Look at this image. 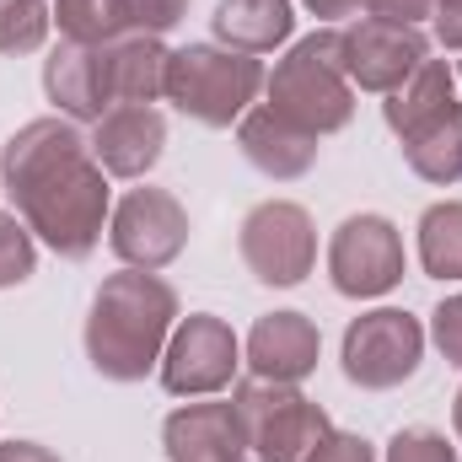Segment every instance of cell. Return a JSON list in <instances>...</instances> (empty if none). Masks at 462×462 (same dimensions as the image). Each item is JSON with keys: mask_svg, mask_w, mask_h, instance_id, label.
Wrapping results in <instances>:
<instances>
[{"mask_svg": "<svg viewBox=\"0 0 462 462\" xmlns=\"http://www.w3.org/2000/svg\"><path fill=\"white\" fill-rule=\"evenodd\" d=\"M387 462H457V447L441 430H430V425H409V430L393 436Z\"/></svg>", "mask_w": 462, "mask_h": 462, "instance_id": "25", "label": "cell"}, {"mask_svg": "<svg viewBox=\"0 0 462 462\" xmlns=\"http://www.w3.org/2000/svg\"><path fill=\"white\" fill-rule=\"evenodd\" d=\"M38 269V242L22 216H0V291L11 285H27Z\"/></svg>", "mask_w": 462, "mask_h": 462, "instance_id": "24", "label": "cell"}, {"mask_svg": "<svg viewBox=\"0 0 462 462\" xmlns=\"http://www.w3.org/2000/svg\"><path fill=\"white\" fill-rule=\"evenodd\" d=\"M43 92L49 103L76 124H97L114 108V87H108V43H60L43 60Z\"/></svg>", "mask_w": 462, "mask_h": 462, "instance_id": "12", "label": "cell"}, {"mask_svg": "<svg viewBox=\"0 0 462 462\" xmlns=\"http://www.w3.org/2000/svg\"><path fill=\"white\" fill-rule=\"evenodd\" d=\"M0 462H60L49 447H38V441H5L0 447Z\"/></svg>", "mask_w": 462, "mask_h": 462, "instance_id": "31", "label": "cell"}, {"mask_svg": "<svg viewBox=\"0 0 462 462\" xmlns=\"http://www.w3.org/2000/svg\"><path fill=\"white\" fill-rule=\"evenodd\" d=\"M236 365H242V345L231 323L216 312H194L172 328L162 349V387L172 398H210L236 382Z\"/></svg>", "mask_w": 462, "mask_h": 462, "instance_id": "8", "label": "cell"}, {"mask_svg": "<svg viewBox=\"0 0 462 462\" xmlns=\"http://www.w3.org/2000/svg\"><path fill=\"white\" fill-rule=\"evenodd\" d=\"M236 145L274 183H291V178L312 172V162H318V134H307L301 124L280 118L274 108H247L242 124H236Z\"/></svg>", "mask_w": 462, "mask_h": 462, "instance_id": "16", "label": "cell"}, {"mask_svg": "<svg viewBox=\"0 0 462 462\" xmlns=\"http://www.w3.org/2000/svg\"><path fill=\"white\" fill-rule=\"evenodd\" d=\"M457 81H462V70H457Z\"/></svg>", "mask_w": 462, "mask_h": 462, "instance_id": "34", "label": "cell"}, {"mask_svg": "<svg viewBox=\"0 0 462 462\" xmlns=\"http://www.w3.org/2000/svg\"><path fill=\"white\" fill-rule=\"evenodd\" d=\"M167 145V118L151 103H118L92 129V156L103 162L108 178H145L162 162Z\"/></svg>", "mask_w": 462, "mask_h": 462, "instance_id": "13", "label": "cell"}, {"mask_svg": "<svg viewBox=\"0 0 462 462\" xmlns=\"http://www.w3.org/2000/svg\"><path fill=\"white\" fill-rule=\"evenodd\" d=\"M129 11H134V32H167V27H178L183 22V11H189V0H129Z\"/></svg>", "mask_w": 462, "mask_h": 462, "instance_id": "27", "label": "cell"}, {"mask_svg": "<svg viewBox=\"0 0 462 462\" xmlns=\"http://www.w3.org/2000/svg\"><path fill=\"white\" fill-rule=\"evenodd\" d=\"M339 54H345V76L360 92H398L425 60L430 43L420 27L409 22H382V16H355L349 27H339Z\"/></svg>", "mask_w": 462, "mask_h": 462, "instance_id": "9", "label": "cell"}, {"mask_svg": "<svg viewBox=\"0 0 462 462\" xmlns=\"http://www.w3.org/2000/svg\"><path fill=\"white\" fill-rule=\"evenodd\" d=\"M263 60L258 54H236L226 43H189L167 54V87L162 97L189 114L205 129H231L242 114L258 103L263 92Z\"/></svg>", "mask_w": 462, "mask_h": 462, "instance_id": "4", "label": "cell"}, {"mask_svg": "<svg viewBox=\"0 0 462 462\" xmlns=\"http://www.w3.org/2000/svg\"><path fill=\"white\" fill-rule=\"evenodd\" d=\"M452 430H457V441H462V393L452 398Z\"/></svg>", "mask_w": 462, "mask_h": 462, "instance_id": "33", "label": "cell"}, {"mask_svg": "<svg viewBox=\"0 0 462 462\" xmlns=\"http://www.w3.org/2000/svg\"><path fill=\"white\" fill-rule=\"evenodd\" d=\"M216 38L236 49V54H269L291 38L296 27V11L291 0H221L216 5Z\"/></svg>", "mask_w": 462, "mask_h": 462, "instance_id": "18", "label": "cell"}, {"mask_svg": "<svg viewBox=\"0 0 462 462\" xmlns=\"http://www.w3.org/2000/svg\"><path fill=\"white\" fill-rule=\"evenodd\" d=\"M269 103L280 118L301 124L307 134H334L345 129L355 114V87L345 76V54H339V32L334 27H318L307 32L301 43H291V54L274 65V76L263 81Z\"/></svg>", "mask_w": 462, "mask_h": 462, "instance_id": "3", "label": "cell"}, {"mask_svg": "<svg viewBox=\"0 0 462 462\" xmlns=\"http://www.w3.org/2000/svg\"><path fill=\"white\" fill-rule=\"evenodd\" d=\"M236 247H242V263L253 280L263 285H301L318 263V226L301 205L291 199H263L242 216L236 231Z\"/></svg>", "mask_w": 462, "mask_h": 462, "instance_id": "7", "label": "cell"}, {"mask_svg": "<svg viewBox=\"0 0 462 462\" xmlns=\"http://www.w3.org/2000/svg\"><path fill=\"white\" fill-rule=\"evenodd\" d=\"M345 376L365 393H387V387H403L420 360H425V328L420 318L398 312V307H376V312H360L345 328Z\"/></svg>", "mask_w": 462, "mask_h": 462, "instance_id": "6", "label": "cell"}, {"mask_svg": "<svg viewBox=\"0 0 462 462\" xmlns=\"http://www.w3.org/2000/svg\"><path fill=\"white\" fill-rule=\"evenodd\" d=\"M318 22H339V16H355L360 11V0H301Z\"/></svg>", "mask_w": 462, "mask_h": 462, "instance_id": "32", "label": "cell"}, {"mask_svg": "<svg viewBox=\"0 0 462 462\" xmlns=\"http://www.w3.org/2000/svg\"><path fill=\"white\" fill-rule=\"evenodd\" d=\"M436 38H441V49H457L462 54V0H436Z\"/></svg>", "mask_w": 462, "mask_h": 462, "instance_id": "30", "label": "cell"}, {"mask_svg": "<svg viewBox=\"0 0 462 462\" xmlns=\"http://www.w3.org/2000/svg\"><path fill=\"white\" fill-rule=\"evenodd\" d=\"M307 462H376V452H371V441H365V436L328 430V436L318 441V452H312Z\"/></svg>", "mask_w": 462, "mask_h": 462, "instance_id": "28", "label": "cell"}, {"mask_svg": "<svg viewBox=\"0 0 462 462\" xmlns=\"http://www.w3.org/2000/svg\"><path fill=\"white\" fill-rule=\"evenodd\" d=\"M49 0H0V54H32L49 38Z\"/></svg>", "mask_w": 462, "mask_h": 462, "instance_id": "23", "label": "cell"}, {"mask_svg": "<svg viewBox=\"0 0 462 462\" xmlns=\"http://www.w3.org/2000/svg\"><path fill=\"white\" fill-rule=\"evenodd\" d=\"M430 339H436V349H441L452 365H462V296H447V301L436 307V318H430Z\"/></svg>", "mask_w": 462, "mask_h": 462, "instance_id": "26", "label": "cell"}, {"mask_svg": "<svg viewBox=\"0 0 462 462\" xmlns=\"http://www.w3.org/2000/svg\"><path fill=\"white\" fill-rule=\"evenodd\" d=\"M371 16H382V22H420V16H430L436 11V0H360Z\"/></svg>", "mask_w": 462, "mask_h": 462, "instance_id": "29", "label": "cell"}, {"mask_svg": "<svg viewBox=\"0 0 462 462\" xmlns=\"http://www.w3.org/2000/svg\"><path fill=\"white\" fill-rule=\"evenodd\" d=\"M452 103H457V70H452L447 60H425L398 92H387L382 118H387V129L403 140V134H414L420 124H430L436 114H447Z\"/></svg>", "mask_w": 462, "mask_h": 462, "instance_id": "19", "label": "cell"}, {"mask_svg": "<svg viewBox=\"0 0 462 462\" xmlns=\"http://www.w3.org/2000/svg\"><path fill=\"white\" fill-rule=\"evenodd\" d=\"M403 162L425 183H441V189L462 183V103H452L430 124H420L414 134H403Z\"/></svg>", "mask_w": 462, "mask_h": 462, "instance_id": "20", "label": "cell"}, {"mask_svg": "<svg viewBox=\"0 0 462 462\" xmlns=\"http://www.w3.org/2000/svg\"><path fill=\"white\" fill-rule=\"evenodd\" d=\"M0 183L16 205V216L38 242H49L60 258H92L103 226L114 216L108 172L92 156V140L65 114L22 124L0 151Z\"/></svg>", "mask_w": 462, "mask_h": 462, "instance_id": "1", "label": "cell"}, {"mask_svg": "<svg viewBox=\"0 0 462 462\" xmlns=\"http://www.w3.org/2000/svg\"><path fill=\"white\" fill-rule=\"evenodd\" d=\"M54 22L70 43H114L134 32L129 0H54Z\"/></svg>", "mask_w": 462, "mask_h": 462, "instance_id": "22", "label": "cell"}, {"mask_svg": "<svg viewBox=\"0 0 462 462\" xmlns=\"http://www.w3.org/2000/svg\"><path fill=\"white\" fill-rule=\"evenodd\" d=\"M178 328V291L156 269L108 274L87 312V360L108 382H145Z\"/></svg>", "mask_w": 462, "mask_h": 462, "instance_id": "2", "label": "cell"}, {"mask_svg": "<svg viewBox=\"0 0 462 462\" xmlns=\"http://www.w3.org/2000/svg\"><path fill=\"white\" fill-rule=\"evenodd\" d=\"M420 263L430 280H462V199H441L420 216Z\"/></svg>", "mask_w": 462, "mask_h": 462, "instance_id": "21", "label": "cell"}, {"mask_svg": "<svg viewBox=\"0 0 462 462\" xmlns=\"http://www.w3.org/2000/svg\"><path fill=\"white\" fill-rule=\"evenodd\" d=\"M231 403H236L247 452L258 462H307L318 452V441L334 430L323 403L301 398L291 382H263V376L236 382Z\"/></svg>", "mask_w": 462, "mask_h": 462, "instance_id": "5", "label": "cell"}, {"mask_svg": "<svg viewBox=\"0 0 462 462\" xmlns=\"http://www.w3.org/2000/svg\"><path fill=\"white\" fill-rule=\"evenodd\" d=\"M167 43L156 32H124L108 43V87L118 103H156L167 87Z\"/></svg>", "mask_w": 462, "mask_h": 462, "instance_id": "17", "label": "cell"}, {"mask_svg": "<svg viewBox=\"0 0 462 462\" xmlns=\"http://www.w3.org/2000/svg\"><path fill=\"white\" fill-rule=\"evenodd\" d=\"M108 242L129 269H167L189 247V210L167 189H129L108 216Z\"/></svg>", "mask_w": 462, "mask_h": 462, "instance_id": "11", "label": "cell"}, {"mask_svg": "<svg viewBox=\"0 0 462 462\" xmlns=\"http://www.w3.org/2000/svg\"><path fill=\"white\" fill-rule=\"evenodd\" d=\"M167 462H253L236 403H183L162 425Z\"/></svg>", "mask_w": 462, "mask_h": 462, "instance_id": "14", "label": "cell"}, {"mask_svg": "<svg viewBox=\"0 0 462 462\" xmlns=\"http://www.w3.org/2000/svg\"><path fill=\"white\" fill-rule=\"evenodd\" d=\"M328 280L339 296L371 301L403 280V236L387 216H349L328 242Z\"/></svg>", "mask_w": 462, "mask_h": 462, "instance_id": "10", "label": "cell"}, {"mask_svg": "<svg viewBox=\"0 0 462 462\" xmlns=\"http://www.w3.org/2000/svg\"><path fill=\"white\" fill-rule=\"evenodd\" d=\"M318 355H323V334L307 312H269L247 334V365L263 382H291L296 387L301 376L318 371Z\"/></svg>", "mask_w": 462, "mask_h": 462, "instance_id": "15", "label": "cell"}]
</instances>
